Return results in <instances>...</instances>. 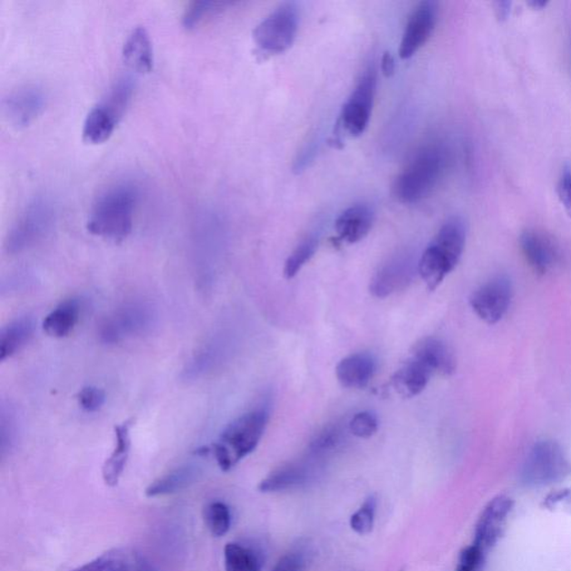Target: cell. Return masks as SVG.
<instances>
[{"instance_id":"obj_1","label":"cell","mask_w":571,"mask_h":571,"mask_svg":"<svg viewBox=\"0 0 571 571\" xmlns=\"http://www.w3.org/2000/svg\"><path fill=\"white\" fill-rule=\"evenodd\" d=\"M139 190L130 182L108 186L97 196L87 220V230L97 237L122 241L132 233Z\"/></svg>"},{"instance_id":"obj_2","label":"cell","mask_w":571,"mask_h":571,"mask_svg":"<svg viewBox=\"0 0 571 571\" xmlns=\"http://www.w3.org/2000/svg\"><path fill=\"white\" fill-rule=\"evenodd\" d=\"M466 224L452 216L442 225L417 263V273L433 292L460 263L466 243Z\"/></svg>"},{"instance_id":"obj_3","label":"cell","mask_w":571,"mask_h":571,"mask_svg":"<svg viewBox=\"0 0 571 571\" xmlns=\"http://www.w3.org/2000/svg\"><path fill=\"white\" fill-rule=\"evenodd\" d=\"M446 166L445 147L437 145L423 147L394 181V196L405 205L420 203L439 185Z\"/></svg>"},{"instance_id":"obj_4","label":"cell","mask_w":571,"mask_h":571,"mask_svg":"<svg viewBox=\"0 0 571 571\" xmlns=\"http://www.w3.org/2000/svg\"><path fill=\"white\" fill-rule=\"evenodd\" d=\"M269 421L265 406L240 416L225 426L218 442L210 446L221 471L228 472L258 446Z\"/></svg>"},{"instance_id":"obj_5","label":"cell","mask_w":571,"mask_h":571,"mask_svg":"<svg viewBox=\"0 0 571 571\" xmlns=\"http://www.w3.org/2000/svg\"><path fill=\"white\" fill-rule=\"evenodd\" d=\"M135 83L129 76L119 78L106 95L88 112L83 125V137L88 143L110 139L131 101Z\"/></svg>"},{"instance_id":"obj_6","label":"cell","mask_w":571,"mask_h":571,"mask_svg":"<svg viewBox=\"0 0 571 571\" xmlns=\"http://www.w3.org/2000/svg\"><path fill=\"white\" fill-rule=\"evenodd\" d=\"M55 219V210L47 198L31 201L9 230L5 248L8 254H19L45 238Z\"/></svg>"},{"instance_id":"obj_7","label":"cell","mask_w":571,"mask_h":571,"mask_svg":"<svg viewBox=\"0 0 571 571\" xmlns=\"http://www.w3.org/2000/svg\"><path fill=\"white\" fill-rule=\"evenodd\" d=\"M299 28V11L295 3H285L255 28L254 41L260 51L269 55L282 54L292 47Z\"/></svg>"},{"instance_id":"obj_8","label":"cell","mask_w":571,"mask_h":571,"mask_svg":"<svg viewBox=\"0 0 571 571\" xmlns=\"http://www.w3.org/2000/svg\"><path fill=\"white\" fill-rule=\"evenodd\" d=\"M570 472L569 461L557 443L541 441L526 456L521 477L526 486H543L565 479Z\"/></svg>"},{"instance_id":"obj_9","label":"cell","mask_w":571,"mask_h":571,"mask_svg":"<svg viewBox=\"0 0 571 571\" xmlns=\"http://www.w3.org/2000/svg\"><path fill=\"white\" fill-rule=\"evenodd\" d=\"M376 87V70L374 65H369L342 108L338 120L339 130L352 137L366 132L371 120Z\"/></svg>"},{"instance_id":"obj_10","label":"cell","mask_w":571,"mask_h":571,"mask_svg":"<svg viewBox=\"0 0 571 571\" xmlns=\"http://www.w3.org/2000/svg\"><path fill=\"white\" fill-rule=\"evenodd\" d=\"M155 321V313L151 305L133 302L107 316L102 322L98 335L103 343L113 346L150 331Z\"/></svg>"},{"instance_id":"obj_11","label":"cell","mask_w":571,"mask_h":571,"mask_svg":"<svg viewBox=\"0 0 571 571\" xmlns=\"http://www.w3.org/2000/svg\"><path fill=\"white\" fill-rule=\"evenodd\" d=\"M512 298V284L505 275H496L477 288L470 298L476 316L486 324L494 325L508 312Z\"/></svg>"},{"instance_id":"obj_12","label":"cell","mask_w":571,"mask_h":571,"mask_svg":"<svg viewBox=\"0 0 571 571\" xmlns=\"http://www.w3.org/2000/svg\"><path fill=\"white\" fill-rule=\"evenodd\" d=\"M46 105V95L37 85H25L4 98L3 111L11 125L24 127L35 121Z\"/></svg>"},{"instance_id":"obj_13","label":"cell","mask_w":571,"mask_h":571,"mask_svg":"<svg viewBox=\"0 0 571 571\" xmlns=\"http://www.w3.org/2000/svg\"><path fill=\"white\" fill-rule=\"evenodd\" d=\"M437 22V4L422 2L408 17L402 35L400 57L408 60L426 45L435 32Z\"/></svg>"},{"instance_id":"obj_14","label":"cell","mask_w":571,"mask_h":571,"mask_svg":"<svg viewBox=\"0 0 571 571\" xmlns=\"http://www.w3.org/2000/svg\"><path fill=\"white\" fill-rule=\"evenodd\" d=\"M417 270L410 255H400L382 265L372 278L369 292L374 297L386 298L408 287Z\"/></svg>"},{"instance_id":"obj_15","label":"cell","mask_w":571,"mask_h":571,"mask_svg":"<svg viewBox=\"0 0 571 571\" xmlns=\"http://www.w3.org/2000/svg\"><path fill=\"white\" fill-rule=\"evenodd\" d=\"M514 500L506 496H498L486 506L476 526L474 544L486 553L498 543L504 533Z\"/></svg>"},{"instance_id":"obj_16","label":"cell","mask_w":571,"mask_h":571,"mask_svg":"<svg viewBox=\"0 0 571 571\" xmlns=\"http://www.w3.org/2000/svg\"><path fill=\"white\" fill-rule=\"evenodd\" d=\"M70 571H157V569L140 550L116 547Z\"/></svg>"},{"instance_id":"obj_17","label":"cell","mask_w":571,"mask_h":571,"mask_svg":"<svg viewBox=\"0 0 571 571\" xmlns=\"http://www.w3.org/2000/svg\"><path fill=\"white\" fill-rule=\"evenodd\" d=\"M520 247L536 274L545 275L558 260V249L547 235L536 230H526L520 235Z\"/></svg>"},{"instance_id":"obj_18","label":"cell","mask_w":571,"mask_h":571,"mask_svg":"<svg viewBox=\"0 0 571 571\" xmlns=\"http://www.w3.org/2000/svg\"><path fill=\"white\" fill-rule=\"evenodd\" d=\"M376 215L367 205H356L343 211L335 223L339 241L356 244L366 237L371 231Z\"/></svg>"},{"instance_id":"obj_19","label":"cell","mask_w":571,"mask_h":571,"mask_svg":"<svg viewBox=\"0 0 571 571\" xmlns=\"http://www.w3.org/2000/svg\"><path fill=\"white\" fill-rule=\"evenodd\" d=\"M132 420H126L115 427V446L112 455L105 461L102 469L103 481L107 486L115 488L125 470L131 452Z\"/></svg>"},{"instance_id":"obj_20","label":"cell","mask_w":571,"mask_h":571,"mask_svg":"<svg viewBox=\"0 0 571 571\" xmlns=\"http://www.w3.org/2000/svg\"><path fill=\"white\" fill-rule=\"evenodd\" d=\"M413 357L430 367L433 373L451 376L456 371V357L451 348L439 338L425 337L412 348Z\"/></svg>"},{"instance_id":"obj_21","label":"cell","mask_w":571,"mask_h":571,"mask_svg":"<svg viewBox=\"0 0 571 571\" xmlns=\"http://www.w3.org/2000/svg\"><path fill=\"white\" fill-rule=\"evenodd\" d=\"M376 371V361L371 354L356 353L339 362L336 376L344 387L364 388L371 382Z\"/></svg>"},{"instance_id":"obj_22","label":"cell","mask_w":571,"mask_h":571,"mask_svg":"<svg viewBox=\"0 0 571 571\" xmlns=\"http://www.w3.org/2000/svg\"><path fill=\"white\" fill-rule=\"evenodd\" d=\"M123 61L133 71L147 73L154 67V46L146 29L137 26L132 29L122 49Z\"/></svg>"},{"instance_id":"obj_23","label":"cell","mask_w":571,"mask_h":571,"mask_svg":"<svg viewBox=\"0 0 571 571\" xmlns=\"http://www.w3.org/2000/svg\"><path fill=\"white\" fill-rule=\"evenodd\" d=\"M433 371L412 357L392 377V386L403 397H415L426 390Z\"/></svg>"},{"instance_id":"obj_24","label":"cell","mask_w":571,"mask_h":571,"mask_svg":"<svg viewBox=\"0 0 571 571\" xmlns=\"http://www.w3.org/2000/svg\"><path fill=\"white\" fill-rule=\"evenodd\" d=\"M201 475H203V470L199 466L195 464L181 466L152 482L145 489V496L147 498H156V496L176 494L194 485Z\"/></svg>"},{"instance_id":"obj_25","label":"cell","mask_w":571,"mask_h":571,"mask_svg":"<svg viewBox=\"0 0 571 571\" xmlns=\"http://www.w3.org/2000/svg\"><path fill=\"white\" fill-rule=\"evenodd\" d=\"M81 300L75 297L64 300L47 315L43 322V329L49 336L63 338L68 336L80 321Z\"/></svg>"},{"instance_id":"obj_26","label":"cell","mask_w":571,"mask_h":571,"mask_svg":"<svg viewBox=\"0 0 571 571\" xmlns=\"http://www.w3.org/2000/svg\"><path fill=\"white\" fill-rule=\"evenodd\" d=\"M36 323L34 317H18L9 323L0 332V362H5L31 341L35 333Z\"/></svg>"},{"instance_id":"obj_27","label":"cell","mask_w":571,"mask_h":571,"mask_svg":"<svg viewBox=\"0 0 571 571\" xmlns=\"http://www.w3.org/2000/svg\"><path fill=\"white\" fill-rule=\"evenodd\" d=\"M310 469L307 464L289 465L273 472L260 482L258 489L264 494L298 488L307 484Z\"/></svg>"},{"instance_id":"obj_28","label":"cell","mask_w":571,"mask_h":571,"mask_svg":"<svg viewBox=\"0 0 571 571\" xmlns=\"http://www.w3.org/2000/svg\"><path fill=\"white\" fill-rule=\"evenodd\" d=\"M263 555L258 550L238 543L226 544L225 547V571H262Z\"/></svg>"},{"instance_id":"obj_29","label":"cell","mask_w":571,"mask_h":571,"mask_svg":"<svg viewBox=\"0 0 571 571\" xmlns=\"http://www.w3.org/2000/svg\"><path fill=\"white\" fill-rule=\"evenodd\" d=\"M346 439V428L342 425H331L324 427L315 436L308 446L309 456L313 460L323 459L339 449Z\"/></svg>"},{"instance_id":"obj_30","label":"cell","mask_w":571,"mask_h":571,"mask_svg":"<svg viewBox=\"0 0 571 571\" xmlns=\"http://www.w3.org/2000/svg\"><path fill=\"white\" fill-rule=\"evenodd\" d=\"M319 239L316 235H308L300 243L286 260L284 275L286 279H293L300 270L314 257L318 249Z\"/></svg>"},{"instance_id":"obj_31","label":"cell","mask_w":571,"mask_h":571,"mask_svg":"<svg viewBox=\"0 0 571 571\" xmlns=\"http://www.w3.org/2000/svg\"><path fill=\"white\" fill-rule=\"evenodd\" d=\"M205 521L211 535L220 538L228 534L231 526V514L224 502H211L205 509Z\"/></svg>"},{"instance_id":"obj_32","label":"cell","mask_w":571,"mask_h":571,"mask_svg":"<svg viewBox=\"0 0 571 571\" xmlns=\"http://www.w3.org/2000/svg\"><path fill=\"white\" fill-rule=\"evenodd\" d=\"M230 3L208 2L201 0L189 5L182 16V24L185 28L191 29L198 26L205 19L214 16V15L223 12Z\"/></svg>"},{"instance_id":"obj_33","label":"cell","mask_w":571,"mask_h":571,"mask_svg":"<svg viewBox=\"0 0 571 571\" xmlns=\"http://www.w3.org/2000/svg\"><path fill=\"white\" fill-rule=\"evenodd\" d=\"M377 500L376 496H369L361 508L352 516L351 526L358 535L371 533L376 520Z\"/></svg>"},{"instance_id":"obj_34","label":"cell","mask_w":571,"mask_h":571,"mask_svg":"<svg viewBox=\"0 0 571 571\" xmlns=\"http://www.w3.org/2000/svg\"><path fill=\"white\" fill-rule=\"evenodd\" d=\"M377 430V416L369 411L356 413L348 423V431L361 439H368L376 435Z\"/></svg>"},{"instance_id":"obj_35","label":"cell","mask_w":571,"mask_h":571,"mask_svg":"<svg viewBox=\"0 0 571 571\" xmlns=\"http://www.w3.org/2000/svg\"><path fill=\"white\" fill-rule=\"evenodd\" d=\"M17 421L12 411V408L2 407V416H0V447L2 453L12 449L15 439L17 436Z\"/></svg>"},{"instance_id":"obj_36","label":"cell","mask_w":571,"mask_h":571,"mask_svg":"<svg viewBox=\"0 0 571 571\" xmlns=\"http://www.w3.org/2000/svg\"><path fill=\"white\" fill-rule=\"evenodd\" d=\"M77 400L84 411L95 413L105 405L106 394L100 387L86 386L78 392Z\"/></svg>"},{"instance_id":"obj_37","label":"cell","mask_w":571,"mask_h":571,"mask_svg":"<svg viewBox=\"0 0 571 571\" xmlns=\"http://www.w3.org/2000/svg\"><path fill=\"white\" fill-rule=\"evenodd\" d=\"M308 564L309 555L303 549H297L280 558L273 571H306Z\"/></svg>"},{"instance_id":"obj_38","label":"cell","mask_w":571,"mask_h":571,"mask_svg":"<svg viewBox=\"0 0 571 571\" xmlns=\"http://www.w3.org/2000/svg\"><path fill=\"white\" fill-rule=\"evenodd\" d=\"M485 551L475 544L461 551L456 571H477L484 563Z\"/></svg>"},{"instance_id":"obj_39","label":"cell","mask_w":571,"mask_h":571,"mask_svg":"<svg viewBox=\"0 0 571 571\" xmlns=\"http://www.w3.org/2000/svg\"><path fill=\"white\" fill-rule=\"evenodd\" d=\"M557 194L561 205L567 214L571 215V169L566 166L561 172L557 185Z\"/></svg>"},{"instance_id":"obj_40","label":"cell","mask_w":571,"mask_h":571,"mask_svg":"<svg viewBox=\"0 0 571 571\" xmlns=\"http://www.w3.org/2000/svg\"><path fill=\"white\" fill-rule=\"evenodd\" d=\"M560 505L571 509V488L555 492V494H551L545 500V506L549 509L556 508V506Z\"/></svg>"},{"instance_id":"obj_41","label":"cell","mask_w":571,"mask_h":571,"mask_svg":"<svg viewBox=\"0 0 571 571\" xmlns=\"http://www.w3.org/2000/svg\"><path fill=\"white\" fill-rule=\"evenodd\" d=\"M381 68L384 75L390 77L396 72V61H394L391 53L384 54L382 57Z\"/></svg>"},{"instance_id":"obj_42","label":"cell","mask_w":571,"mask_h":571,"mask_svg":"<svg viewBox=\"0 0 571 571\" xmlns=\"http://www.w3.org/2000/svg\"><path fill=\"white\" fill-rule=\"evenodd\" d=\"M511 3L509 2H499L496 4V16L499 19H506L508 17L510 13Z\"/></svg>"},{"instance_id":"obj_43","label":"cell","mask_w":571,"mask_h":571,"mask_svg":"<svg viewBox=\"0 0 571 571\" xmlns=\"http://www.w3.org/2000/svg\"><path fill=\"white\" fill-rule=\"evenodd\" d=\"M547 4H548L547 2H535V0L534 2L529 3L530 6H533L536 9L544 8L547 6Z\"/></svg>"}]
</instances>
